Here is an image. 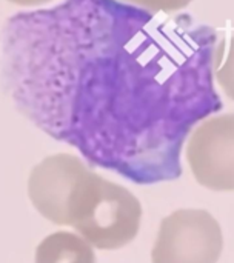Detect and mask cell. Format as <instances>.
Masks as SVG:
<instances>
[{
    "label": "cell",
    "mask_w": 234,
    "mask_h": 263,
    "mask_svg": "<svg viewBox=\"0 0 234 263\" xmlns=\"http://www.w3.org/2000/svg\"><path fill=\"white\" fill-rule=\"evenodd\" d=\"M125 3L139 6L147 11H162V12H173L187 8L193 0H122Z\"/></svg>",
    "instance_id": "52a82bcc"
},
{
    "label": "cell",
    "mask_w": 234,
    "mask_h": 263,
    "mask_svg": "<svg viewBox=\"0 0 234 263\" xmlns=\"http://www.w3.org/2000/svg\"><path fill=\"white\" fill-rule=\"evenodd\" d=\"M34 263H97L96 251L76 231H56L35 248Z\"/></svg>",
    "instance_id": "5b68a950"
},
{
    "label": "cell",
    "mask_w": 234,
    "mask_h": 263,
    "mask_svg": "<svg viewBox=\"0 0 234 263\" xmlns=\"http://www.w3.org/2000/svg\"><path fill=\"white\" fill-rule=\"evenodd\" d=\"M214 76L224 94L234 100V31L222 35L216 45Z\"/></svg>",
    "instance_id": "8992f818"
},
{
    "label": "cell",
    "mask_w": 234,
    "mask_h": 263,
    "mask_svg": "<svg viewBox=\"0 0 234 263\" xmlns=\"http://www.w3.org/2000/svg\"><path fill=\"white\" fill-rule=\"evenodd\" d=\"M142 205L125 186L102 177L94 197L73 227L94 250L114 251L130 245L139 234Z\"/></svg>",
    "instance_id": "7a4b0ae2"
},
{
    "label": "cell",
    "mask_w": 234,
    "mask_h": 263,
    "mask_svg": "<svg viewBox=\"0 0 234 263\" xmlns=\"http://www.w3.org/2000/svg\"><path fill=\"white\" fill-rule=\"evenodd\" d=\"M185 159L204 188L234 191V112L216 114L199 123L187 142Z\"/></svg>",
    "instance_id": "277c9868"
},
{
    "label": "cell",
    "mask_w": 234,
    "mask_h": 263,
    "mask_svg": "<svg viewBox=\"0 0 234 263\" xmlns=\"http://www.w3.org/2000/svg\"><path fill=\"white\" fill-rule=\"evenodd\" d=\"M102 176L68 153L39 162L29 173L26 191L34 210L51 223L74 227L88 210Z\"/></svg>",
    "instance_id": "6da1fadb"
},
{
    "label": "cell",
    "mask_w": 234,
    "mask_h": 263,
    "mask_svg": "<svg viewBox=\"0 0 234 263\" xmlns=\"http://www.w3.org/2000/svg\"><path fill=\"white\" fill-rule=\"evenodd\" d=\"M222 251L219 222L205 210L184 208L160 222L151 263H218Z\"/></svg>",
    "instance_id": "3957f363"
},
{
    "label": "cell",
    "mask_w": 234,
    "mask_h": 263,
    "mask_svg": "<svg viewBox=\"0 0 234 263\" xmlns=\"http://www.w3.org/2000/svg\"><path fill=\"white\" fill-rule=\"evenodd\" d=\"M9 3H14V5H19V6H42L45 3H49L52 0H6Z\"/></svg>",
    "instance_id": "ba28073f"
}]
</instances>
